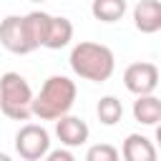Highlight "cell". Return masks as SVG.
<instances>
[{"instance_id": "cell-1", "label": "cell", "mask_w": 161, "mask_h": 161, "mask_svg": "<svg viewBox=\"0 0 161 161\" xmlns=\"http://www.w3.org/2000/svg\"><path fill=\"white\" fill-rule=\"evenodd\" d=\"M68 63L78 78L91 80V83H106L116 70L113 50L108 45L93 43V40H80L78 45H73Z\"/></svg>"}, {"instance_id": "cell-2", "label": "cell", "mask_w": 161, "mask_h": 161, "mask_svg": "<svg viewBox=\"0 0 161 161\" xmlns=\"http://www.w3.org/2000/svg\"><path fill=\"white\" fill-rule=\"evenodd\" d=\"M75 96L78 88L68 75H50L38 91V96L33 98V116H38L40 121H55L70 113Z\"/></svg>"}, {"instance_id": "cell-3", "label": "cell", "mask_w": 161, "mask_h": 161, "mask_svg": "<svg viewBox=\"0 0 161 161\" xmlns=\"http://www.w3.org/2000/svg\"><path fill=\"white\" fill-rule=\"evenodd\" d=\"M33 88L30 83L15 73L8 70L0 75V111L13 121H28L33 116Z\"/></svg>"}, {"instance_id": "cell-4", "label": "cell", "mask_w": 161, "mask_h": 161, "mask_svg": "<svg viewBox=\"0 0 161 161\" xmlns=\"http://www.w3.org/2000/svg\"><path fill=\"white\" fill-rule=\"evenodd\" d=\"M15 151L25 161H40L50 151V133L40 123H25L15 133Z\"/></svg>"}, {"instance_id": "cell-5", "label": "cell", "mask_w": 161, "mask_h": 161, "mask_svg": "<svg viewBox=\"0 0 161 161\" xmlns=\"http://www.w3.org/2000/svg\"><path fill=\"white\" fill-rule=\"evenodd\" d=\"M0 45L15 55H28L33 53V43L25 30V18L23 15H8L0 20Z\"/></svg>"}, {"instance_id": "cell-6", "label": "cell", "mask_w": 161, "mask_h": 161, "mask_svg": "<svg viewBox=\"0 0 161 161\" xmlns=\"http://www.w3.org/2000/svg\"><path fill=\"white\" fill-rule=\"evenodd\" d=\"M158 68L148 60H138V63H131L126 70H123V86L133 93V96H143V93H153L156 86H158Z\"/></svg>"}, {"instance_id": "cell-7", "label": "cell", "mask_w": 161, "mask_h": 161, "mask_svg": "<svg viewBox=\"0 0 161 161\" xmlns=\"http://www.w3.org/2000/svg\"><path fill=\"white\" fill-rule=\"evenodd\" d=\"M55 136H58V141H60L63 146L75 148V146H83V143L88 141L91 128H88V123H86L83 118L65 113V116L55 118Z\"/></svg>"}, {"instance_id": "cell-8", "label": "cell", "mask_w": 161, "mask_h": 161, "mask_svg": "<svg viewBox=\"0 0 161 161\" xmlns=\"http://www.w3.org/2000/svg\"><path fill=\"white\" fill-rule=\"evenodd\" d=\"M133 25L136 30L151 35L161 30V0H138L133 8Z\"/></svg>"}, {"instance_id": "cell-9", "label": "cell", "mask_w": 161, "mask_h": 161, "mask_svg": "<svg viewBox=\"0 0 161 161\" xmlns=\"http://www.w3.org/2000/svg\"><path fill=\"white\" fill-rule=\"evenodd\" d=\"M121 153H123L126 161H153L158 151H156V146H153L146 136H141V133H128L126 141H123Z\"/></svg>"}, {"instance_id": "cell-10", "label": "cell", "mask_w": 161, "mask_h": 161, "mask_svg": "<svg viewBox=\"0 0 161 161\" xmlns=\"http://www.w3.org/2000/svg\"><path fill=\"white\" fill-rule=\"evenodd\" d=\"M70 40H73V23L68 18H63V15H53L50 18V25H48V35H45V45L43 48L60 50Z\"/></svg>"}, {"instance_id": "cell-11", "label": "cell", "mask_w": 161, "mask_h": 161, "mask_svg": "<svg viewBox=\"0 0 161 161\" xmlns=\"http://www.w3.org/2000/svg\"><path fill=\"white\" fill-rule=\"evenodd\" d=\"M133 118L143 126H156L161 121V98H156L153 93H143L136 96L133 101Z\"/></svg>"}, {"instance_id": "cell-12", "label": "cell", "mask_w": 161, "mask_h": 161, "mask_svg": "<svg viewBox=\"0 0 161 161\" xmlns=\"http://www.w3.org/2000/svg\"><path fill=\"white\" fill-rule=\"evenodd\" d=\"M23 18H25V30H28V38H30L33 48L35 50L43 48L45 45V35H48V25H50V18L53 15H48L43 10H33V13L23 15Z\"/></svg>"}, {"instance_id": "cell-13", "label": "cell", "mask_w": 161, "mask_h": 161, "mask_svg": "<svg viewBox=\"0 0 161 161\" xmlns=\"http://www.w3.org/2000/svg\"><path fill=\"white\" fill-rule=\"evenodd\" d=\"M126 0H93L91 3V13L96 20L101 23H118L126 15Z\"/></svg>"}, {"instance_id": "cell-14", "label": "cell", "mask_w": 161, "mask_h": 161, "mask_svg": "<svg viewBox=\"0 0 161 161\" xmlns=\"http://www.w3.org/2000/svg\"><path fill=\"white\" fill-rule=\"evenodd\" d=\"M96 116H98V121L103 126H116L121 121V116H123V106H121V101L116 96H103L98 101V106H96Z\"/></svg>"}, {"instance_id": "cell-15", "label": "cell", "mask_w": 161, "mask_h": 161, "mask_svg": "<svg viewBox=\"0 0 161 161\" xmlns=\"http://www.w3.org/2000/svg\"><path fill=\"white\" fill-rule=\"evenodd\" d=\"M118 158V148H113L111 143H96L86 151V161H116Z\"/></svg>"}, {"instance_id": "cell-16", "label": "cell", "mask_w": 161, "mask_h": 161, "mask_svg": "<svg viewBox=\"0 0 161 161\" xmlns=\"http://www.w3.org/2000/svg\"><path fill=\"white\" fill-rule=\"evenodd\" d=\"M45 158H48V161H75V153H73V151H68V146H65V148L48 151V153H45Z\"/></svg>"}, {"instance_id": "cell-17", "label": "cell", "mask_w": 161, "mask_h": 161, "mask_svg": "<svg viewBox=\"0 0 161 161\" xmlns=\"http://www.w3.org/2000/svg\"><path fill=\"white\" fill-rule=\"evenodd\" d=\"M156 146L161 148V121L156 123Z\"/></svg>"}, {"instance_id": "cell-18", "label": "cell", "mask_w": 161, "mask_h": 161, "mask_svg": "<svg viewBox=\"0 0 161 161\" xmlns=\"http://www.w3.org/2000/svg\"><path fill=\"white\" fill-rule=\"evenodd\" d=\"M0 161H10V156L8 153H0Z\"/></svg>"}, {"instance_id": "cell-19", "label": "cell", "mask_w": 161, "mask_h": 161, "mask_svg": "<svg viewBox=\"0 0 161 161\" xmlns=\"http://www.w3.org/2000/svg\"><path fill=\"white\" fill-rule=\"evenodd\" d=\"M30 3H45V0H30Z\"/></svg>"}]
</instances>
